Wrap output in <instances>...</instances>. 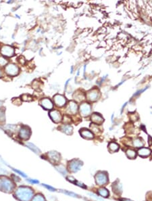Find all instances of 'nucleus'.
Wrapping results in <instances>:
<instances>
[{"instance_id": "39448f33", "label": "nucleus", "mask_w": 152, "mask_h": 201, "mask_svg": "<svg viewBox=\"0 0 152 201\" xmlns=\"http://www.w3.org/2000/svg\"><path fill=\"white\" fill-rule=\"evenodd\" d=\"M19 68L17 65L15 64H9L6 66L5 72L9 76H16L19 73Z\"/></svg>"}, {"instance_id": "f3484780", "label": "nucleus", "mask_w": 152, "mask_h": 201, "mask_svg": "<svg viewBox=\"0 0 152 201\" xmlns=\"http://www.w3.org/2000/svg\"><path fill=\"white\" fill-rule=\"evenodd\" d=\"M151 150L147 148H141V149L138 150V154L143 158L147 157L148 156H149L150 154H151Z\"/></svg>"}, {"instance_id": "dca6fc26", "label": "nucleus", "mask_w": 152, "mask_h": 201, "mask_svg": "<svg viewBox=\"0 0 152 201\" xmlns=\"http://www.w3.org/2000/svg\"><path fill=\"white\" fill-rule=\"evenodd\" d=\"M80 133L83 137L86 138V139L91 140V139H93V138L94 137V135H93L92 132H91L88 129H85V128L84 129H82L80 130Z\"/></svg>"}, {"instance_id": "f8f14e48", "label": "nucleus", "mask_w": 152, "mask_h": 201, "mask_svg": "<svg viewBox=\"0 0 152 201\" xmlns=\"http://www.w3.org/2000/svg\"><path fill=\"white\" fill-rule=\"evenodd\" d=\"M48 159L53 164H57L60 160V154L56 151L48 152Z\"/></svg>"}, {"instance_id": "6ab92c4d", "label": "nucleus", "mask_w": 152, "mask_h": 201, "mask_svg": "<svg viewBox=\"0 0 152 201\" xmlns=\"http://www.w3.org/2000/svg\"><path fill=\"white\" fill-rule=\"evenodd\" d=\"M60 130L62 132H64L67 135H71L73 132V128L72 126L69 125H62L60 128Z\"/></svg>"}, {"instance_id": "c756f323", "label": "nucleus", "mask_w": 152, "mask_h": 201, "mask_svg": "<svg viewBox=\"0 0 152 201\" xmlns=\"http://www.w3.org/2000/svg\"><path fill=\"white\" fill-rule=\"evenodd\" d=\"M8 62V60L7 59L3 58V57H0V65L1 66H5L6 64H7Z\"/></svg>"}, {"instance_id": "473e14b6", "label": "nucleus", "mask_w": 152, "mask_h": 201, "mask_svg": "<svg viewBox=\"0 0 152 201\" xmlns=\"http://www.w3.org/2000/svg\"><path fill=\"white\" fill-rule=\"evenodd\" d=\"M43 186L45 187L46 188H47L48 190H50L51 191H55V190H56V189H55V188H52V187H51V186H47V185H46V184H43Z\"/></svg>"}, {"instance_id": "20e7f679", "label": "nucleus", "mask_w": 152, "mask_h": 201, "mask_svg": "<svg viewBox=\"0 0 152 201\" xmlns=\"http://www.w3.org/2000/svg\"><path fill=\"white\" fill-rule=\"evenodd\" d=\"M83 162L78 159H73L68 163V169L71 172L76 173L80 169Z\"/></svg>"}, {"instance_id": "393cba45", "label": "nucleus", "mask_w": 152, "mask_h": 201, "mask_svg": "<svg viewBox=\"0 0 152 201\" xmlns=\"http://www.w3.org/2000/svg\"><path fill=\"white\" fill-rule=\"evenodd\" d=\"M26 146H27L28 147L30 148V149H31L32 151L34 152L36 154H39L40 152V150H39L38 148L36 147V146H34V144H32L31 143H27V144H26Z\"/></svg>"}, {"instance_id": "f257e3e1", "label": "nucleus", "mask_w": 152, "mask_h": 201, "mask_svg": "<svg viewBox=\"0 0 152 201\" xmlns=\"http://www.w3.org/2000/svg\"><path fill=\"white\" fill-rule=\"evenodd\" d=\"M14 196L20 201H30L33 196V190L30 187L20 186L16 189Z\"/></svg>"}, {"instance_id": "cd10ccee", "label": "nucleus", "mask_w": 152, "mask_h": 201, "mask_svg": "<svg viewBox=\"0 0 152 201\" xmlns=\"http://www.w3.org/2000/svg\"><path fill=\"white\" fill-rule=\"evenodd\" d=\"M5 119V110L4 108H0V122H3Z\"/></svg>"}, {"instance_id": "f704fd0d", "label": "nucleus", "mask_w": 152, "mask_h": 201, "mask_svg": "<svg viewBox=\"0 0 152 201\" xmlns=\"http://www.w3.org/2000/svg\"><path fill=\"white\" fill-rule=\"evenodd\" d=\"M65 194H68V195H70V196H74V197H76V195L74 194V193H72V192H66V191H65V192H64Z\"/></svg>"}, {"instance_id": "7c9ffc66", "label": "nucleus", "mask_w": 152, "mask_h": 201, "mask_svg": "<svg viewBox=\"0 0 152 201\" xmlns=\"http://www.w3.org/2000/svg\"><path fill=\"white\" fill-rule=\"evenodd\" d=\"M67 180H68L69 182H72V183H73V184H75V183L76 182V180H75V179L73 178V177H72V176L67 177Z\"/></svg>"}, {"instance_id": "0eeeda50", "label": "nucleus", "mask_w": 152, "mask_h": 201, "mask_svg": "<svg viewBox=\"0 0 152 201\" xmlns=\"http://www.w3.org/2000/svg\"><path fill=\"white\" fill-rule=\"evenodd\" d=\"M30 135H31V130L28 126L24 125L20 128L19 131V137L20 139L27 140L29 139Z\"/></svg>"}, {"instance_id": "2f4dec72", "label": "nucleus", "mask_w": 152, "mask_h": 201, "mask_svg": "<svg viewBox=\"0 0 152 201\" xmlns=\"http://www.w3.org/2000/svg\"><path fill=\"white\" fill-rule=\"evenodd\" d=\"M18 61H19V62L20 63V64H24V63H25L26 62V60H25V59H24V58L23 56H20L19 58H18Z\"/></svg>"}, {"instance_id": "9b49d317", "label": "nucleus", "mask_w": 152, "mask_h": 201, "mask_svg": "<svg viewBox=\"0 0 152 201\" xmlns=\"http://www.w3.org/2000/svg\"><path fill=\"white\" fill-rule=\"evenodd\" d=\"M49 115H50L51 119H52L54 123H58L62 121V116L58 111H56V110L51 111L50 112V113H49Z\"/></svg>"}, {"instance_id": "bb28decb", "label": "nucleus", "mask_w": 152, "mask_h": 201, "mask_svg": "<svg viewBox=\"0 0 152 201\" xmlns=\"http://www.w3.org/2000/svg\"><path fill=\"white\" fill-rule=\"evenodd\" d=\"M22 100H23L24 102H30L32 100V97L31 95L29 94H23L21 95V98Z\"/></svg>"}, {"instance_id": "423d86ee", "label": "nucleus", "mask_w": 152, "mask_h": 201, "mask_svg": "<svg viewBox=\"0 0 152 201\" xmlns=\"http://www.w3.org/2000/svg\"><path fill=\"white\" fill-rule=\"evenodd\" d=\"M100 97V92L99 89L94 88L93 89L89 90L87 93V98L90 102H95Z\"/></svg>"}, {"instance_id": "c85d7f7f", "label": "nucleus", "mask_w": 152, "mask_h": 201, "mask_svg": "<svg viewBox=\"0 0 152 201\" xmlns=\"http://www.w3.org/2000/svg\"><path fill=\"white\" fill-rule=\"evenodd\" d=\"M12 103L14 104L18 105V106H19L22 104V99L19 98V97H15V98H14L13 99H12Z\"/></svg>"}, {"instance_id": "b1692460", "label": "nucleus", "mask_w": 152, "mask_h": 201, "mask_svg": "<svg viewBox=\"0 0 152 201\" xmlns=\"http://www.w3.org/2000/svg\"><path fill=\"white\" fill-rule=\"evenodd\" d=\"M133 145L136 148L143 147V142L140 138H137V139L133 140Z\"/></svg>"}, {"instance_id": "4468645a", "label": "nucleus", "mask_w": 152, "mask_h": 201, "mask_svg": "<svg viewBox=\"0 0 152 201\" xmlns=\"http://www.w3.org/2000/svg\"><path fill=\"white\" fill-rule=\"evenodd\" d=\"M40 104L45 110H52L54 107V104L49 98H43L40 101Z\"/></svg>"}, {"instance_id": "5701e85b", "label": "nucleus", "mask_w": 152, "mask_h": 201, "mask_svg": "<svg viewBox=\"0 0 152 201\" xmlns=\"http://www.w3.org/2000/svg\"><path fill=\"white\" fill-rule=\"evenodd\" d=\"M127 156L129 158L131 159H134L137 156V152H136L134 150L129 149L127 150Z\"/></svg>"}, {"instance_id": "1a4fd4ad", "label": "nucleus", "mask_w": 152, "mask_h": 201, "mask_svg": "<svg viewBox=\"0 0 152 201\" xmlns=\"http://www.w3.org/2000/svg\"><path fill=\"white\" fill-rule=\"evenodd\" d=\"M1 54L3 56L12 57L14 55V49L10 46H3L1 48Z\"/></svg>"}, {"instance_id": "c9c22d12", "label": "nucleus", "mask_w": 152, "mask_h": 201, "mask_svg": "<svg viewBox=\"0 0 152 201\" xmlns=\"http://www.w3.org/2000/svg\"><path fill=\"white\" fill-rule=\"evenodd\" d=\"M14 171H16V173H19L20 175H22V176H23V177H26V175H24V173H22V172H21V171H18V170H16V169H13Z\"/></svg>"}, {"instance_id": "a211bd4d", "label": "nucleus", "mask_w": 152, "mask_h": 201, "mask_svg": "<svg viewBox=\"0 0 152 201\" xmlns=\"http://www.w3.org/2000/svg\"><path fill=\"white\" fill-rule=\"evenodd\" d=\"M112 190L113 192L116 194H120L122 193V186L118 180H116L114 183H113Z\"/></svg>"}, {"instance_id": "72a5a7b5", "label": "nucleus", "mask_w": 152, "mask_h": 201, "mask_svg": "<svg viewBox=\"0 0 152 201\" xmlns=\"http://www.w3.org/2000/svg\"><path fill=\"white\" fill-rule=\"evenodd\" d=\"M7 171L5 169H3V168H1V167H0V175H4V174H6V173H7Z\"/></svg>"}, {"instance_id": "a878e982", "label": "nucleus", "mask_w": 152, "mask_h": 201, "mask_svg": "<svg viewBox=\"0 0 152 201\" xmlns=\"http://www.w3.org/2000/svg\"><path fill=\"white\" fill-rule=\"evenodd\" d=\"M31 201H46V200L43 195L39 194H36V196H34L33 198H32Z\"/></svg>"}, {"instance_id": "2eb2a0df", "label": "nucleus", "mask_w": 152, "mask_h": 201, "mask_svg": "<svg viewBox=\"0 0 152 201\" xmlns=\"http://www.w3.org/2000/svg\"><path fill=\"white\" fill-rule=\"evenodd\" d=\"M91 119L92 122L97 124V125H101V124L103 123V121H104L103 118L98 113H93V115H91Z\"/></svg>"}, {"instance_id": "6e6552de", "label": "nucleus", "mask_w": 152, "mask_h": 201, "mask_svg": "<svg viewBox=\"0 0 152 201\" xmlns=\"http://www.w3.org/2000/svg\"><path fill=\"white\" fill-rule=\"evenodd\" d=\"M79 111H80V115L83 117H88L91 112V105L87 102H83L80 104Z\"/></svg>"}, {"instance_id": "f03ea898", "label": "nucleus", "mask_w": 152, "mask_h": 201, "mask_svg": "<svg viewBox=\"0 0 152 201\" xmlns=\"http://www.w3.org/2000/svg\"><path fill=\"white\" fill-rule=\"evenodd\" d=\"M14 184L10 179L6 177H0V190L6 193H10L14 190Z\"/></svg>"}, {"instance_id": "7ed1b4c3", "label": "nucleus", "mask_w": 152, "mask_h": 201, "mask_svg": "<svg viewBox=\"0 0 152 201\" xmlns=\"http://www.w3.org/2000/svg\"><path fill=\"white\" fill-rule=\"evenodd\" d=\"M95 182L98 186H105L108 183V175L105 171L97 172L95 176Z\"/></svg>"}, {"instance_id": "e433bc0d", "label": "nucleus", "mask_w": 152, "mask_h": 201, "mask_svg": "<svg viewBox=\"0 0 152 201\" xmlns=\"http://www.w3.org/2000/svg\"><path fill=\"white\" fill-rule=\"evenodd\" d=\"M28 182H30V183H32V184H38L39 182L37 180H28Z\"/></svg>"}, {"instance_id": "412c9836", "label": "nucleus", "mask_w": 152, "mask_h": 201, "mask_svg": "<svg viewBox=\"0 0 152 201\" xmlns=\"http://www.w3.org/2000/svg\"><path fill=\"white\" fill-rule=\"evenodd\" d=\"M108 149L111 152H116L119 150V146L115 142H110L108 144Z\"/></svg>"}, {"instance_id": "aec40b11", "label": "nucleus", "mask_w": 152, "mask_h": 201, "mask_svg": "<svg viewBox=\"0 0 152 201\" xmlns=\"http://www.w3.org/2000/svg\"><path fill=\"white\" fill-rule=\"evenodd\" d=\"M73 97H74L75 100H76L77 102H81L85 99V96L83 94V93L79 92V91H76L73 95Z\"/></svg>"}, {"instance_id": "ddd939ff", "label": "nucleus", "mask_w": 152, "mask_h": 201, "mask_svg": "<svg viewBox=\"0 0 152 201\" xmlns=\"http://www.w3.org/2000/svg\"><path fill=\"white\" fill-rule=\"evenodd\" d=\"M78 111V106L77 104L74 101H70L67 106L66 111L68 114L71 115H75Z\"/></svg>"}, {"instance_id": "58836bf2", "label": "nucleus", "mask_w": 152, "mask_h": 201, "mask_svg": "<svg viewBox=\"0 0 152 201\" xmlns=\"http://www.w3.org/2000/svg\"><path fill=\"white\" fill-rule=\"evenodd\" d=\"M2 77V72H1V70H0V78Z\"/></svg>"}, {"instance_id": "4be33fe9", "label": "nucleus", "mask_w": 152, "mask_h": 201, "mask_svg": "<svg viewBox=\"0 0 152 201\" xmlns=\"http://www.w3.org/2000/svg\"><path fill=\"white\" fill-rule=\"evenodd\" d=\"M97 192H98V194L100 195L101 196L103 197V198H107V197L109 196L108 190L104 188H99L98 191H97Z\"/></svg>"}, {"instance_id": "9d476101", "label": "nucleus", "mask_w": 152, "mask_h": 201, "mask_svg": "<svg viewBox=\"0 0 152 201\" xmlns=\"http://www.w3.org/2000/svg\"><path fill=\"white\" fill-rule=\"evenodd\" d=\"M54 101L55 104L58 107H62L66 104V98L64 95L60 94H56L54 96Z\"/></svg>"}, {"instance_id": "4c0bfd02", "label": "nucleus", "mask_w": 152, "mask_h": 201, "mask_svg": "<svg viewBox=\"0 0 152 201\" xmlns=\"http://www.w3.org/2000/svg\"><path fill=\"white\" fill-rule=\"evenodd\" d=\"M120 201H133V200H130V199H127V198H121V199H120Z\"/></svg>"}]
</instances>
